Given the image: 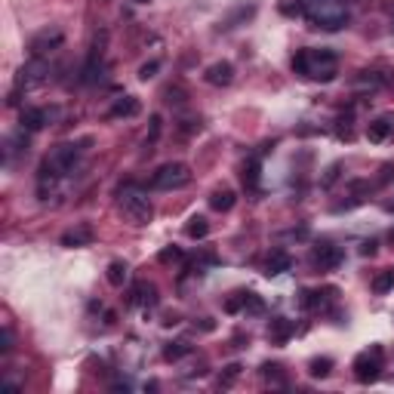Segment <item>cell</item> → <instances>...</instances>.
<instances>
[{
  "mask_svg": "<svg viewBox=\"0 0 394 394\" xmlns=\"http://www.w3.org/2000/svg\"><path fill=\"white\" fill-rule=\"evenodd\" d=\"M262 370H265L268 379H274V382H284V376H280V366H278V364H274V366H262Z\"/></svg>",
  "mask_w": 394,
  "mask_h": 394,
  "instance_id": "4dcf8cb0",
  "label": "cell"
},
{
  "mask_svg": "<svg viewBox=\"0 0 394 394\" xmlns=\"http://www.w3.org/2000/svg\"><path fill=\"white\" fill-rule=\"evenodd\" d=\"M244 185L249 188V191H256L259 188V160H247V167H244Z\"/></svg>",
  "mask_w": 394,
  "mask_h": 394,
  "instance_id": "44dd1931",
  "label": "cell"
},
{
  "mask_svg": "<svg viewBox=\"0 0 394 394\" xmlns=\"http://www.w3.org/2000/svg\"><path fill=\"white\" fill-rule=\"evenodd\" d=\"M311 262L320 268V271H330V268H336L339 262H342V249L333 247V244H318L311 253Z\"/></svg>",
  "mask_w": 394,
  "mask_h": 394,
  "instance_id": "9c48e42d",
  "label": "cell"
},
{
  "mask_svg": "<svg viewBox=\"0 0 394 394\" xmlns=\"http://www.w3.org/2000/svg\"><path fill=\"white\" fill-rule=\"evenodd\" d=\"M117 209H121L123 219L133 222V225H148V222L154 219V203H151L148 191L133 185V182L117 191Z\"/></svg>",
  "mask_w": 394,
  "mask_h": 394,
  "instance_id": "3957f363",
  "label": "cell"
},
{
  "mask_svg": "<svg viewBox=\"0 0 394 394\" xmlns=\"http://www.w3.org/2000/svg\"><path fill=\"white\" fill-rule=\"evenodd\" d=\"M293 68L299 74H305L308 81L330 83L339 74V59L333 50H299L293 56Z\"/></svg>",
  "mask_w": 394,
  "mask_h": 394,
  "instance_id": "7a4b0ae2",
  "label": "cell"
},
{
  "mask_svg": "<svg viewBox=\"0 0 394 394\" xmlns=\"http://www.w3.org/2000/svg\"><path fill=\"white\" fill-rule=\"evenodd\" d=\"M207 83H213V87H228V83L234 81V65L231 62H216L207 68Z\"/></svg>",
  "mask_w": 394,
  "mask_h": 394,
  "instance_id": "30bf717a",
  "label": "cell"
},
{
  "mask_svg": "<svg viewBox=\"0 0 394 394\" xmlns=\"http://www.w3.org/2000/svg\"><path fill=\"white\" fill-rule=\"evenodd\" d=\"M330 366H333V360L330 357H324V360H311V376L314 379H324V376H330Z\"/></svg>",
  "mask_w": 394,
  "mask_h": 394,
  "instance_id": "603a6c76",
  "label": "cell"
},
{
  "mask_svg": "<svg viewBox=\"0 0 394 394\" xmlns=\"http://www.w3.org/2000/svg\"><path fill=\"white\" fill-rule=\"evenodd\" d=\"M391 240H394V231H391Z\"/></svg>",
  "mask_w": 394,
  "mask_h": 394,
  "instance_id": "e575fe53",
  "label": "cell"
},
{
  "mask_svg": "<svg viewBox=\"0 0 394 394\" xmlns=\"http://www.w3.org/2000/svg\"><path fill=\"white\" fill-rule=\"evenodd\" d=\"M262 308H265V305H262V299H259V296H256V293H247V296H244V311L262 314Z\"/></svg>",
  "mask_w": 394,
  "mask_h": 394,
  "instance_id": "cb8c5ba5",
  "label": "cell"
},
{
  "mask_svg": "<svg viewBox=\"0 0 394 394\" xmlns=\"http://www.w3.org/2000/svg\"><path fill=\"white\" fill-rule=\"evenodd\" d=\"M139 111H142L139 98H136V96H123V98H117V102H114V108H111V117H136Z\"/></svg>",
  "mask_w": 394,
  "mask_h": 394,
  "instance_id": "4fadbf2b",
  "label": "cell"
},
{
  "mask_svg": "<svg viewBox=\"0 0 394 394\" xmlns=\"http://www.w3.org/2000/svg\"><path fill=\"white\" fill-rule=\"evenodd\" d=\"M290 256L287 253H271L268 256V262H265V274L268 278H278V274H284V271H290Z\"/></svg>",
  "mask_w": 394,
  "mask_h": 394,
  "instance_id": "2e32d148",
  "label": "cell"
},
{
  "mask_svg": "<svg viewBox=\"0 0 394 394\" xmlns=\"http://www.w3.org/2000/svg\"><path fill=\"white\" fill-rule=\"evenodd\" d=\"M182 96H185V93H182L179 87H169V90H167V102H169V105H182V102H185Z\"/></svg>",
  "mask_w": 394,
  "mask_h": 394,
  "instance_id": "f1b7e54d",
  "label": "cell"
},
{
  "mask_svg": "<svg viewBox=\"0 0 394 394\" xmlns=\"http://www.w3.org/2000/svg\"><path fill=\"white\" fill-rule=\"evenodd\" d=\"M188 351H191V348H188L185 342H176V345H169L167 351H163V357H167V360H179L182 354H188Z\"/></svg>",
  "mask_w": 394,
  "mask_h": 394,
  "instance_id": "d4e9b609",
  "label": "cell"
},
{
  "mask_svg": "<svg viewBox=\"0 0 394 394\" xmlns=\"http://www.w3.org/2000/svg\"><path fill=\"white\" fill-rule=\"evenodd\" d=\"M373 290H376V293H388V290H394V271L376 274V278H373Z\"/></svg>",
  "mask_w": 394,
  "mask_h": 394,
  "instance_id": "7402d4cb",
  "label": "cell"
},
{
  "mask_svg": "<svg viewBox=\"0 0 394 394\" xmlns=\"http://www.w3.org/2000/svg\"><path fill=\"white\" fill-rule=\"evenodd\" d=\"M50 74H52V68H50L47 59L34 56L31 62H25L22 68H19V74H16V96L19 93H31V90L43 87V83L50 81Z\"/></svg>",
  "mask_w": 394,
  "mask_h": 394,
  "instance_id": "8992f818",
  "label": "cell"
},
{
  "mask_svg": "<svg viewBox=\"0 0 394 394\" xmlns=\"http://www.w3.org/2000/svg\"><path fill=\"white\" fill-rule=\"evenodd\" d=\"M299 16L314 28L339 31L348 22V0H299Z\"/></svg>",
  "mask_w": 394,
  "mask_h": 394,
  "instance_id": "6da1fadb",
  "label": "cell"
},
{
  "mask_svg": "<svg viewBox=\"0 0 394 394\" xmlns=\"http://www.w3.org/2000/svg\"><path fill=\"white\" fill-rule=\"evenodd\" d=\"M234 200H238V197H234L231 188H219V191H213V197H209V207H213L216 213H228V209L234 207Z\"/></svg>",
  "mask_w": 394,
  "mask_h": 394,
  "instance_id": "d6986e66",
  "label": "cell"
},
{
  "mask_svg": "<svg viewBox=\"0 0 394 394\" xmlns=\"http://www.w3.org/2000/svg\"><path fill=\"white\" fill-rule=\"evenodd\" d=\"M176 259H182L179 247H169V249H163V253H160V262H176Z\"/></svg>",
  "mask_w": 394,
  "mask_h": 394,
  "instance_id": "f546056e",
  "label": "cell"
},
{
  "mask_svg": "<svg viewBox=\"0 0 394 394\" xmlns=\"http://www.w3.org/2000/svg\"><path fill=\"white\" fill-rule=\"evenodd\" d=\"M188 182H191V169H188V163H179V160L163 163V167L151 176V188H157V191H179Z\"/></svg>",
  "mask_w": 394,
  "mask_h": 394,
  "instance_id": "5b68a950",
  "label": "cell"
},
{
  "mask_svg": "<svg viewBox=\"0 0 394 394\" xmlns=\"http://www.w3.org/2000/svg\"><path fill=\"white\" fill-rule=\"evenodd\" d=\"M12 351V326L3 324V336H0V354H10Z\"/></svg>",
  "mask_w": 394,
  "mask_h": 394,
  "instance_id": "4316f807",
  "label": "cell"
},
{
  "mask_svg": "<svg viewBox=\"0 0 394 394\" xmlns=\"http://www.w3.org/2000/svg\"><path fill=\"white\" fill-rule=\"evenodd\" d=\"M136 3H148V0H136Z\"/></svg>",
  "mask_w": 394,
  "mask_h": 394,
  "instance_id": "836d02e7",
  "label": "cell"
},
{
  "mask_svg": "<svg viewBox=\"0 0 394 394\" xmlns=\"http://www.w3.org/2000/svg\"><path fill=\"white\" fill-rule=\"evenodd\" d=\"M290 336H293V324L287 318H274L271 324H268V339H271V342H287Z\"/></svg>",
  "mask_w": 394,
  "mask_h": 394,
  "instance_id": "5bb4252c",
  "label": "cell"
},
{
  "mask_svg": "<svg viewBox=\"0 0 394 394\" xmlns=\"http://www.w3.org/2000/svg\"><path fill=\"white\" fill-rule=\"evenodd\" d=\"M336 176H339V163H333V167H330V176L324 179V185H333V182H336Z\"/></svg>",
  "mask_w": 394,
  "mask_h": 394,
  "instance_id": "1f68e13d",
  "label": "cell"
},
{
  "mask_svg": "<svg viewBox=\"0 0 394 394\" xmlns=\"http://www.w3.org/2000/svg\"><path fill=\"white\" fill-rule=\"evenodd\" d=\"M62 41H65L62 28H56V25H52V28H43L41 34L31 41V52H34V56H47V52L62 47Z\"/></svg>",
  "mask_w": 394,
  "mask_h": 394,
  "instance_id": "ba28073f",
  "label": "cell"
},
{
  "mask_svg": "<svg viewBox=\"0 0 394 394\" xmlns=\"http://www.w3.org/2000/svg\"><path fill=\"white\" fill-rule=\"evenodd\" d=\"M382 364H385V354L379 345H373L370 351H360L357 357H354V379L364 385L376 382L379 373H382Z\"/></svg>",
  "mask_w": 394,
  "mask_h": 394,
  "instance_id": "52a82bcc",
  "label": "cell"
},
{
  "mask_svg": "<svg viewBox=\"0 0 394 394\" xmlns=\"http://www.w3.org/2000/svg\"><path fill=\"white\" fill-rule=\"evenodd\" d=\"M185 234L191 240H203L209 234V222L203 219V216H194V219H188V225H185Z\"/></svg>",
  "mask_w": 394,
  "mask_h": 394,
  "instance_id": "ffe728a7",
  "label": "cell"
},
{
  "mask_svg": "<svg viewBox=\"0 0 394 394\" xmlns=\"http://www.w3.org/2000/svg\"><path fill=\"white\" fill-rule=\"evenodd\" d=\"M182 129H185V133H200V127H203V123H200V117H197V114H188V117H182Z\"/></svg>",
  "mask_w": 394,
  "mask_h": 394,
  "instance_id": "484cf974",
  "label": "cell"
},
{
  "mask_svg": "<svg viewBox=\"0 0 394 394\" xmlns=\"http://www.w3.org/2000/svg\"><path fill=\"white\" fill-rule=\"evenodd\" d=\"M81 154H83L81 145H74V142H65V145H56V148L50 151L41 169H47V173L62 176V179H65V176H71L77 167H81Z\"/></svg>",
  "mask_w": 394,
  "mask_h": 394,
  "instance_id": "277c9868",
  "label": "cell"
},
{
  "mask_svg": "<svg viewBox=\"0 0 394 394\" xmlns=\"http://www.w3.org/2000/svg\"><path fill=\"white\" fill-rule=\"evenodd\" d=\"M47 123H50L47 108H25L22 111V129H28V133H37V129H43Z\"/></svg>",
  "mask_w": 394,
  "mask_h": 394,
  "instance_id": "8fae6325",
  "label": "cell"
},
{
  "mask_svg": "<svg viewBox=\"0 0 394 394\" xmlns=\"http://www.w3.org/2000/svg\"><path fill=\"white\" fill-rule=\"evenodd\" d=\"M90 240H93V228L90 225H77L62 234V247H87Z\"/></svg>",
  "mask_w": 394,
  "mask_h": 394,
  "instance_id": "7c38bea8",
  "label": "cell"
},
{
  "mask_svg": "<svg viewBox=\"0 0 394 394\" xmlns=\"http://www.w3.org/2000/svg\"><path fill=\"white\" fill-rule=\"evenodd\" d=\"M391 129H394L391 117H379V121H373L370 127H366V139H370V142H385Z\"/></svg>",
  "mask_w": 394,
  "mask_h": 394,
  "instance_id": "9a60e30c",
  "label": "cell"
},
{
  "mask_svg": "<svg viewBox=\"0 0 394 394\" xmlns=\"http://www.w3.org/2000/svg\"><path fill=\"white\" fill-rule=\"evenodd\" d=\"M105 278H108L111 287H123V284L129 280V265H127V262H121V259L111 262L108 271H105Z\"/></svg>",
  "mask_w": 394,
  "mask_h": 394,
  "instance_id": "ac0fdd59",
  "label": "cell"
},
{
  "mask_svg": "<svg viewBox=\"0 0 394 394\" xmlns=\"http://www.w3.org/2000/svg\"><path fill=\"white\" fill-rule=\"evenodd\" d=\"M157 68H160V62H148V65H142V68H139V77H142V81H148V77H154V74H157Z\"/></svg>",
  "mask_w": 394,
  "mask_h": 394,
  "instance_id": "83f0119b",
  "label": "cell"
},
{
  "mask_svg": "<svg viewBox=\"0 0 394 394\" xmlns=\"http://www.w3.org/2000/svg\"><path fill=\"white\" fill-rule=\"evenodd\" d=\"M133 302L136 305H154L157 302V287L148 284V280H139V284L133 287Z\"/></svg>",
  "mask_w": 394,
  "mask_h": 394,
  "instance_id": "e0dca14e",
  "label": "cell"
},
{
  "mask_svg": "<svg viewBox=\"0 0 394 394\" xmlns=\"http://www.w3.org/2000/svg\"><path fill=\"white\" fill-rule=\"evenodd\" d=\"M360 253H364V256H373V253H376V240H370V244H364V249H360Z\"/></svg>",
  "mask_w": 394,
  "mask_h": 394,
  "instance_id": "d6a6232c",
  "label": "cell"
}]
</instances>
